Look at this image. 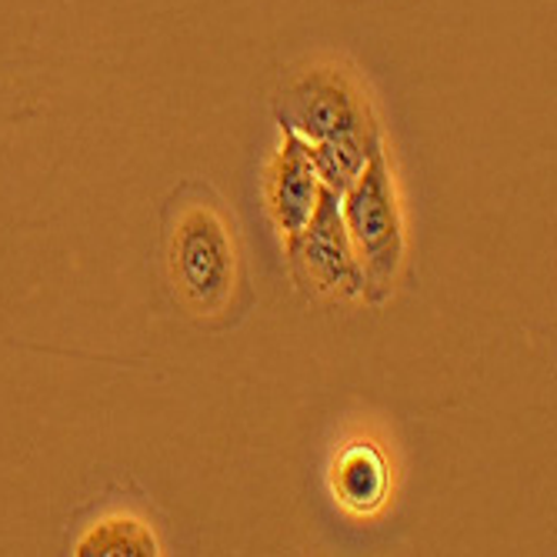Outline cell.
I'll use <instances>...</instances> for the list:
<instances>
[{
    "mask_svg": "<svg viewBox=\"0 0 557 557\" xmlns=\"http://www.w3.org/2000/svg\"><path fill=\"white\" fill-rule=\"evenodd\" d=\"M341 218L364 271V300L384 304L404 264V224L384 150L341 194Z\"/></svg>",
    "mask_w": 557,
    "mask_h": 557,
    "instance_id": "cell-1",
    "label": "cell"
},
{
    "mask_svg": "<svg viewBox=\"0 0 557 557\" xmlns=\"http://www.w3.org/2000/svg\"><path fill=\"white\" fill-rule=\"evenodd\" d=\"M168 264L181 300L194 314L211 318L231 308L237 287V247L224 218L211 205H190L177 214Z\"/></svg>",
    "mask_w": 557,
    "mask_h": 557,
    "instance_id": "cell-2",
    "label": "cell"
},
{
    "mask_svg": "<svg viewBox=\"0 0 557 557\" xmlns=\"http://www.w3.org/2000/svg\"><path fill=\"white\" fill-rule=\"evenodd\" d=\"M277 121L281 131H294L308 144L381 131L364 90L337 67H311L287 81L277 100Z\"/></svg>",
    "mask_w": 557,
    "mask_h": 557,
    "instance_id": "cell-3",
    "label": "cell"
},
{
    "mask_svg": "<svg viewBox=\"0 0 557 557\" xmlns=\"http://www.w3.org/2000/svg\"><path fill=\"white\" fill-rule=\"evenodd\" d=\"M287 240V264L300 287L321 297L337 300H364V271L354 255L344 218H341V197L321 187L318 208L311 221Z\"/></svg>",
    "mask_w": 557,
    "mask_h": 557,
    "instance_id": "cell-4",
    "label": "cell"
},
{
    "mask_svg": "<svg viewBox=\"0 0 557 557\" xmlns=\"http://www.w3.org/2000/svg\"><path fill=\"white\" fill-rule=\"evenodd\" d=\"M318 197H321V181L311 164L308 140L297 137L294 131H284L281 150L268 174V205L284 237L297 234L311 221Z\"/></svg>",
    "mask_w": 557,
    "mask_h": 557,
    "instance_id": "cell-5",
    "label": "cell"
},
{
    "mask_svg": "<svg viewBox=\"0 0 557 557\" xmlns=\"http://www.w3.org/2000/svg\"><path fill=\"white\" fill-rule=\"evenodd\" d=\"M334 491L344 508H350L354 515L381 511L391 491L387 458L368 441L344 447L341 458L334 461Z\"/></svg>",
    "mask_w": 557,
    "mask_h": 557,
    "instance_id": "cell-6",
    "label": "cell"
},
{
    "mask_svg": "<svg viewBox=\"0 0 557 557\" xmlns=\"http://www.w3.org/2000/svg\"><path fill=\"white\" fill-rule=\"evenodd\" d=\"M311 150V164L318 171L321 187L334 190L337 197L361 177V171L371 164V158L377 150H384L381 131H368V134H341L331 140H318L308 144Z\"/></svg>",
    "mask_w": 557,
    "mask_h": 557,
    "instance_id": "cell-7",
    "label": "cell"
},
{
    "mask_svg": "<svg viewBox=\"0 0 557 557\" xmlns=\"http://www.w3.org/2000/svg\"><path fill=\"white\" fill-rule=\"evenodd\" d=\"M77 557H154L161 554L158 537L140 518L117 515L94 524L81 541H77Z\"/></svg>",
    "mask_w": 557,
    "mask_h": 557,
    "instance_id": "cell-8",
    "label": "cell"
}]
</instances>
